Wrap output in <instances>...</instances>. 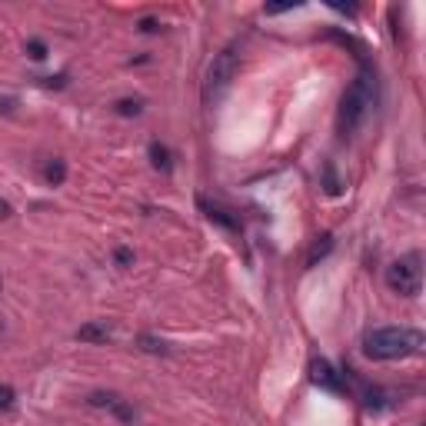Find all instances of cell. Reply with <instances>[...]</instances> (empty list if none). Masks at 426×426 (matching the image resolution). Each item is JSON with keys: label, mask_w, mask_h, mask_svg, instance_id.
<instances>
[{"label": "cell", "mask_w": 426, "mask_h": 426, "mask_svg": "<svg viewBox=\"0 0 426 426\" xmlns=\"http://www.w3.org/2000/svg\"><path fill=\"white\" fill-rule=\"evenodd\" d=\"M423 347L426 336L413 326H380L363 340V353L370 360H407V356H420Z\"/></svg>", "instance_id": "6da1fadb"}, {"label": "cell", "mask_w": 426, "mask_h": 426, "mask_svg": "<svg viewBox=\"0 0 426 426\" xmlns=\"http://www.w3.org/2000/svg\"><path fill=\"white\" fill-rule=\"evenodd\" d=\"M373 100H377V77H373V70H370V67H363V70H360V77H356L350 87H347L343 100H340V117H336V127H340V134H343V137H347V134H353V130L363 123V117L370 113Z\"/></svg>", "instance_id": "7a4b0ae2"}, {"label": "cell", "mask_w": 426, "mask_h": 426, "mask_svg": "<svg viewBox=\"0 0 426 426\" xmlns=\"http://www.w3.org/2000/svg\"><path fill=\"white\" fill-rule=\"evenodd\" d=\"M386 283L400 297H416L423 290V253H407L386 267Z\"/></svg>", "instance_id": "3957f363"}, {"label": "cell", "mask_w": 426, "mask_h": 426, "mask_svg": "<svg viewBox=\"0 0 426 426\" xmlns=\"http://www.w3.org/2000/svg\"><path fill=\"white\" fill-rule=\"evenodd\" d=\"M237 74V47H223L216 57L210 61V70H207V93L223 90Z\"/></svg>", "instance_id": "277c9868"}, {"label": "cell", "mask_w": 426, "mask_h": 426, "mask_svg": "<svg viewBox=\"0 0 426 426\" xmlns=\"http://www.w3.org/2000/svg\"><path fill=\"white\" fill-rule=\"evenodd\" d=\"M310 380L317 383V386H323V390H330V393H340L343 390V380L336 377V370L326 360H313L310 363Z\"/></svg>", "instance_id": "5b68a950"}, {"label": "cell", "mask_w": 426, "mask_h": 426, "mask_svg": "<svg viewBox=\"0 0 426 426\" xmlns=\"http://www.w3.org/2000/svg\"><path fill=\"white\" fill-rule=\"evenodd\" d=\"M90 407H106V410H113L123 423H134V420H137V413L130 410V407H127L117 393H93L90 396Z\"/></svg>", "instance_id": "8992f818"}, {"label": "cell", "mask_w": 426, "mask_h": 426, "mask_svg": "<svg viewBox=\"0 0 426 426\" xmlns=\"http://www.w3.org/2000/svg\"><path fill=\"white\" fill-rule=\"evenodd\" d=\"M77 340H84V343H106L110 340V326L106 323H87V326L77 330Z\"/></svg>", "instance_id": "52a82bcc"}, {"label": "cell", "mask_w": 426, "mask_h": 426, "mask_svg": "<svg viewBox=\"0 0 426 426\" xmlns=\"http://www.w3.org/2000/svg\"><path fill=\"white\" fill-rule=\"evenodd\" d=\"M44 180L50 183V187H61V183L67 180V164H63V160H50L44 167Z\"/></svg>", "instance_id": "ba28073f"}, {"label": "cell", "mask_w": 426, "mask_h": 426, "mask_svg": "<svg viewBox=\"0 0 426 426\" xmlns=\"http://www.w3.org/2000/svg\"><path fill=\"white\" fill-rule=\"evenodd\" d=\"M150 160H153V167L164 170V173L173 167V160H170V150L164 147V143H150Z\"/></svg>", "instance_id": "9c48e42d"}, {"label": "cell", "mask_w": 426, "mask_h": 426, "mask_svg": "<svg viewBox=\"0 0 426 426\" xmlns=\"http://www.w3.org/2000/svg\"><path fill=\"white\" fill-rule=\"evenodd\" d=\"M137 343H140V350H147V353H170L167 343H164V340H157V336H150V333L137 336Z\"/></svg>", "instance_id": "30bf717a"}, {"label": "cell", "mask_w": 426, "mask_h": 426, "mask_svg": "<svg viewBox=\"0 0 426 426\" xmlns=\"http://www.w3.org/2000/svg\"><path fill=\"white\" fill-rule=\"evenodd\" d=\"M203 210H207V216H210V220L223 223L227 230H237V220H233V216H227V210H220V207H207V203H203Z\"/></svg>", "instance_id": "8fae6325"}, {"label": "cell", "mask_w": 426, "mask_h": 426, "mask_svg": "<svg viewBox=\"0 0 426 426\" xmlns=\"http://www.w3.org/2000/svg\"><path fill=\"white\" fill-rule=\"evenodd\" d=\"M140 110H143V100H120V104H117V113H120V117H137Z\"/></svg>", "instance_id": "7c38bea8"}, {"label": "cell", "mask_w": 426, "mask_h": 426, "mask_svg": "<svg viewBox=\"0 0 426 426\" xmlns=\"http://www.w3.org/2000/svg\"><path fill=\"white\" fill-rule=\"evenodd\" d=\"M27 57H31V61H44V57H47V44H44V40H27Z\"/></svg>", "instance_id": "4fadbf2b"}, {"label": "cell", "mask_w": 426, "mask_h": 426, "mask_svg": "<svg viewBox=\"0 0 426 426\" xmlns=\"http://www.w3.org/2000/svg\"><path fill=\"white\" fill-rule=\"evenodd\" d=\"M320 240H323V244H317V246H313V253H310V267H313L320 257H326V253H330V246H333V240H330V237H320Z\"/></svg>", "instance_id": "5bb4252c"}, {"label": "cell", "mask_w": 426, "mask_h": 426, "mask_svg": "<svg viewBox=\"0 0 426 426\" xmlns=\"http://www.w3.org/2000/svg\"><path fill=\"white\" fill-rule=\"evenodd\" d=\"M10 407H14V390L0 386V410H10Z\"/></svg>", "instance_id": "9a60e30c"}, {"label": "cell", "mask_w": 426, "mask_h": 426, "mask_svg": "<svg viewBox=\"0 0 426 426\" xmlns=\"http://www.w3.org/2000/svg\"><path fill=\"white\" fill-rule=\"evenodd\" d=\"M113 260H117L120 267H130V263H134V253H130L127 246H117V253H113Z\"/></svg>", "instance_id": "2e32d148"}, {"label": "cell", "mask_w": 426, "mask_h": 426, "mask_svg": "<svg viewBox=\"0 0 426 426\" xmlns=\"http://www.w3.org/2000/svg\"><path fill=\"white\" fill-rule=\"evenodd\" d=\"M140 31H143V33H157L160 27H157V20H150V17H143V20H140Z\"/></svg>", "instance_id": "e0dca14e"}, {"label": "cell", "mask_w": 426, "mask_h": 426, "mask_svg": "<svg viewBox=\"0 0 426 426\" xmlns=\"http://www.w3.org/2000/svg\"><path fill=\"white\" fill-rule=\"evenodd\" d=\"M10 216V203L7 200H0V220H7Z\"/></svg>", "instance_id": "ac0fdd59"}, {"label": "cell", "mask_w": 426, "mask_h": 426, "mask_svg": "<svg viewBox=\"0 0 426 426\" xmlns=\"http://www.w3.org/2000/svg\"><path fill=\"white\" fill-rule=\"evenodd\" d=\"M0 290H3V280H0Z\"/></svg>", "instance_id": "d6986e66"}]
</instances>
